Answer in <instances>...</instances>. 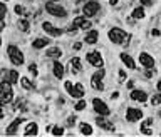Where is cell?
<instances>
[{"mask_svg":"<svg viewBox=\"0 0 161 137\" xmlns=\"http://www.w3.org/2000/svg\"><path fill=\"white\" fill-rule=\"evenodd\" d=\"M74 122H76V117H69V120H67V126H74Z\"/></svg>","mask_w":161,"mask_h":137,"instance_id":"8d00e7d4","label":"cell"},{"mask_svg":"<svg viewBox=\"0 0 161 137\" xmlns=\"http://www.w3.org/2000/svg\"><path fill=\"white\" fill-rule=\"evenodd\" d=\"M143 117V112L139 109H134V107H131V109H127V114H126V119L129 120V122H136V120H139Z\"/></svg>","mask_w":161,"mask_h":137,"instance_id":"9c48e42d","label":"cell"},{"mask_svg":"<svg viewBox=\"0 0 161 137\" xmlns=\"http://www.w3.org/2000/svg\"><path fill=\"white\" fill-rule=\"evenodd\" d=\"M22 122V119H17V120H14V122L10 124L9 127H7V135H15V132H17V127H19V124Z\"/></svg>","mask_w":161,"mask_h":137,"instance_id":"ac0fdd59","label":"cell"},{"mask_svg":"<svg viewBox=\"0 0 161 137\" xmlns=\"http://www.w3.org/2000/svg\"><path fill=\"white\" fill-rule=\"evenodd\" d=\"M37 134H39V129H37V124H34V122H32V124H29V126L25 127V132H24V135H37Z\"/></svg>","mask_w":161,"mask_h":137,"instance_id":"e0dca14e","label":"cell"},{"mask_svg":"<svg viewBox=\"0 0 161 137\" xmlns=\"http://www.w3.org/2000/svg\"><path fill=\"white\" fill-rule=\"evenodd\" d=\"M97 37H99L97 30H89L87 35H86V42H87V44H96L97 42Z\"/></svg>","mask_w":161,"mask_h":137,"instance_id":"d6986e66","label":"cell"},{"mask_svg":"<svg viewBox=\"0 0 161 137\" xmlns=\"http://www.w3.org/2000/svg\"><path fill=\"white\" fill-rule=\"evenodd\" d=\"M151 122H153V120H151V119H148V120H144V122H143V126H141V127H150V126H151Z\"/></svg>","mask_w":161,"mask_h":137,"instance_id":"d590c367","label":"cell"},{"mask_svg":"<svg viewBox=\"0 0 161 137\" xmlns=\"http://www.w3.org/2000/svg\"><path fill=\"white\" fill-rule=\"evenodd\" d=\"M109 39H111V42H114V44H127L129 35H127L124 30L114 27V28H111V30H109Z\"/></svg>","mask_w":161,"mask_h":137,"instance_id":"6da1fadb","label":"cell"},{"mask_svg":"<svg viewBox=\"0 0 161 137\" xmlns=\"http://www.w3.org/2000/svg\"><path fill=\"white\" fill-rule=\"evenodd\" d=\"M3 27H5V24H3L2 20H0V30H3Z\"/></svg>","mask_w":161,"mask_h":137,"instance_id":"ab89813d","label":"cell"},{"mask_svg":"<svg viewBox=\"0 0 161 137\" xmlns=\"http://www.w3.org/2000/svg\"><path fill=\"white\" fill-rule=\"evenodd\" d=\"M7 54H9V59L12 60V64H15V65H22L24 64V55H22V52L19 50V47H15V45H9Z\"/></svg>","mask_w":161,"mask_h":137,"instance_id":"7a4b0ae2","label":"cell"},{"mask_svg":"<svg viewBox=\"0 0 161 137\" xmlns=\"http://www.w3.org/2000/svg\"><path fill=\"white\" fill-rule=\"evenodd\" d=\"M81 134L91 135V134H92V127H91L89 124H81Z\"/></svg>","mask_w":161,"mask_h":137,"instance_id":"7402d4cb","label":"cell"},{"mask_svg":"<svg viewBox=\"0 0 161 137\" xmlns=\"http://www.w3.org/2000/svg\"><path fill=\"white\" fill-rule=\"evenodd\" d=\"M3 2H7V0H3Z\"/></svg>","mask_w":161,"mask_h":137,"instance_id":"bcb514c9","label":"cell"},{"mask_svg":"<svg viewBox=\"0 0 161 137\" xmlns=\"http://www.w3.org/2000/svg\"><path fill=\"white\" fill-rule=\"evenodd\" d=\"M159 104H161V94L154 95V97L151 99V105H159Z\"/></svg>","mask_w":161,"mask_h":137,"instance_id":"f1b7e54d","label":"cell"},{"mask_svg":"<svg viewBox=\"0 0 161 137\" xmlns=\"http://www.w3.org/2000/svg\"><path fill=\"white\" fill-rule=\"evenodd\" d=\"M158 89H159V90H161V80H159V82H158Z\"/></svg>","mask_w":161,"mask_h":137,"instance_id":"b9f144b4","label":"cell"},{"mask_svg":"<svg viewBox=\"0 0 161 137\" xmlns=\"http://www.w3.org/2000/svg\"><path fill=\"white\" fill-rule=\"evenodd\" d=\"M44 30L47 32V34H51L52 37H60V34H62V30L60 28H57V27H54L51 22H44Z\"/></svg>","mask_w":161,"mask_h":137,"instance_id":"30bf717a","label":"cell"},{"mask_svg":"<svg viewBox=\"0 0 161 137\" xmlns=\"http://www.w3.org/2000/svg\"><path fill=\"white\" fill-rule=\"evenodd\" d=\"M133 17L134 19H143L144 17V9L143 7H138V9L133 10Z\"/></svg>","mask_w":161,"mask_h":137,"instance_id":"cb8c5ba5","label":"cell"},{"mask_svg":"<svg viewBox=\"0 0 161 137\" xmlns=\"http://www.w3.org/2000/svg\"><path fill=\"white\" fill-rule=\"evenodd\" d=\"M92 105H94V110H96L99 115H109V107H107V104H104L101 99H94Z\"/></svg>","mask_w":161,"mask_h":137,"instance_id":"8992f818","label":"cell"},{"mask_svg":"<svg viewBox=\"0 0 161 137\" xmlns=\"http://www.w3.org/2000/svg\"><path fill=\"white\" fill-rule=\"evenodd\" d=\"M82 10H84V15H86V17H94V15L99 12V3L94 2V0H91V2H87V3L84 5V9H82Z\"/></svg>","mask_w":161,"mask_h":137,"instance_id":"5b68a950","label":"cell"},{"mask_svg":"<svg viewBox=\"0 0 161 137\" xmlns=\"http://www.w3.org/2000/svg\"><path fill=\"white\" fill-rule=\"evenodd\" d=\"M17 24H19V28L22 32H27L29 30V22H27V20H19Z\"/></svg>","mask_w":161,"mask_h":137,"instance_id":"83f0119b","label":"cell"},{"mask_svg":"<svg viewBox=\"0 0 161 137\" xmlns=\"http://www.w3.org/2000/svg\"><path fill=\"white\" fill-rule=\"evenodd\" d=\"M45 10H47L51 15H56V17H65V15H67V12H65L60 5H57L56 2H47Z\"/></svg>","mask_w":161,"mask_h":137,"instance_id":"277c9868","label":"cell"},{"mask_svg":"<svg viewBox=\"0 0 161 137\" xmlns=\"http://www.w3.org/2000/svg\"><path fill=\"white\" fill-rule=\"evenodd\" d=\"M96 122H97V126H99V127H102L104 131H109V132H113V131H114V126L109 122V120H106V119H104V115L97 117V119H96Z\"/></svg>","mask_w":161,"mask_h":137,"instance_id":"4fadbf2b","label":"cell"},{"mask_svg":"<svg viewBox=\"0 0 161 137\" xmlns=\"http://www.w3.org/2000/svg\"><path fill=\"white\" fill-rule=\"evenodd\" d=\"M22 85H24V89H29V90H34V85H32V82L29 80L27 77H24V79H22Z\"/></svg>","mask_w":161,"mask_h":137,"instance_id":"4316f807","label":"cell"},{"mask_svg":"<svg viewBox=\"0 0 161 137\" xmlns=\"http://www.w3.org/2000/svg\"><path fill=\"white\" fill-rule=\"evenodd\" d=\"M74 27L76 28H84V30H89L91 28V20H87L86 17H77L74 20Z\"/></svg>","mask_w":161,"mask_h":137,"instance_id":"8fae6325","label":"cell"},{"mask_svg":"<svg viewBox=\"0 0 161 137\" xmlns=\"http://www.w3.org/2000/svg\"><path fill=\"white\" fill-rule=\"evenodd\" d=\"M5 14H7V7H5V3H0V20L5 17Z\"/></svg>","mask_w":161,"mask_h":137,"instance_id":"f546056e","label":"cell"},{"mask_svg":"<svg viewBox=\"0 0 161 137\" xmlns=\"http://www.w3.org/2000/svg\"><path fill=\"white\" fill-rule=\"evenodd\" d=\"M0 95H2L3 102H10L14 99V92H12V82L10 80H3L0 84Z\"/></svg>","mask_w":161,"mask_h":137,"instance_id":"3957f363","label":"cell"},{"mask_svg":"<svg viewBox=\"0 0 161 137\" xmlns=\"http://www.w3.org/2000/svg\"><path fill=\"white\" fill-rule=\"evenodd\" d=\"M60 54H62V52H60L59 49H51V50H47V55L49 57H54V59H59Z\"/></svg>","mask_w":161,"mask_h":137,"instance_id":"d4e9b609","label":"cell"},{"mask_svg":"<svg viewBox=\"0 0 161 137\" xmlns=\"http://www.w3.org/2000/svg\"><path fill=\"white\" fill-rule=\"evenodd\" d=\"M9 80L12 82V84H15V82L19 80V72L17 70H10L9 72Z\"/></svg>","mask_w":161,"mask_h":137,"instance_id":"484cf974","label":"cell"},{"mask_svg":"<svg viewBox=\"0 0 161 137\" xmlns=\"http://www.w3.org/2000/svg\"><path fill=\"white\" fill-rule=\"evenodd\" d=\"M29 69H30V72L34 74V75H37V67H35V64H30V67H29Z\"/></svg>","mask_w":161,"mask_h":137,"instance_id":"e575fe53","label":"cell"},{"mask_svg":"<svg viewBox=\"0 0 161 137\" xmlns=\"http://www.w3.org/2000/svg\"><path fill=\"white\" fill-rule=\"evenodd\" d=\"M49 2H59V0H49Z\"/></svg>","mask_w":161,"mask_h":137,"instance_id":"7bdbcfd3","label":"cell"},{"mask_svg":"<svg viewBox=\"0 0 161 137\" xmlns=\"http://www.w3.org/2000/svg\"><path fill=\"white\" fill-rule=\"evenodd\" d=\"M69 94L72 95V97H76V99H81L82 95H84V87H82L81 84H77V85H74L71 90H69Z\"/></svg>","mask_w":161,"mask_h":137,"instance_id":"5bb4252c","label":"cell"},{"mask_svg":"<svg viewBox=\"0 0 161 137\" xmlns=\"http://www.w3.org/2000/svg\"><path fill=\"white\" fill-rule=\"evenodd\" d=\"M54 75L57 79H62L64 77V65L60 64V62H54Z\"/></svg>","mask_w":161,"mask_h":137,"instance_id":"2e32d148","label":"cell"},{"mask_svg":"<svg viewBox=\"0 0 161 137\" xmlns=\"http://www.w3.org/2000/svg\"><path fill=\"white\" fill-rule=\"evenodd\" d=\"M102 77H104V70H99L97 74H94L92 79H91V85L97 90H102L104 85H102Z\"/></svg>","mask_w":161,"mask_h":137,"instance_id":"52a82bcc","label":"cell"},{"mask_svg":"<svg viewBox=\"0 0 161 137\" xmlns=\"http://www.w3.org/2000/svg\"><path fill=\"white\" fill-rule=\"evenodd\" d=\"M72 87H74V85L71 84V82H65V90H71Z\"/></svg>","mask_w":161,"mask_h":137,"instance_id":"74e56055","label":"cell"},{"mask_svg":"<svg viewBox=\"0 0 161 137\" xmlns=\"http://www.w3.org/2000/svg\"><path fill=\"white\" fill-rule=\"evenodd\" d=\"M141 3H143V5H150L151 0H141Z\"/></svg>","mask_w":161,"mask_h":137,"instance_id":"f35d334b","label":"cell"},{"mask_svg":"<svg viewBox=\"0 0 161 137\" xmlns=\"http://www.w3.org/2000/svg\"><path fill=\"white\" fill-rule=\"evenodd\" d=\"M121 60L126 64V67H129V69H134V60L131 59L127 54H121Z\"/></svg>","mask_w":161,"mask_h":137,"instance_id":"ffe728a7","label":"cell"},{"mask_svg":"<svg viewBox=\"0 0 161 137\" xmlns=\"http://www.w3.org/2000/svg\"><path fill=\"white\" fill-rule=\"evenodd\" d=\"M109 3H111V5H116V3H118V0H109Z\"/></svg>","mask_w":161,"mask_h":137,"instance_id":"60d3db41","label":"cell"},{"mask_svg":"<svg viewBox=\"0 0 161 137\" xmlns=\"http://www.w3.org/2000/svg\"><path fill=\"white\" fill-rule=\"evenodd\" d=\"M123 80H126V72L124 70H119V82H123Z\"/></svg>","mask_w":161,"mask_h":137,"instance_id":"836d02e7","label":"cell"},{"mask_svg":"<svg viewBox=\"0 0 161 137\" xmlns=\"http://www.w3.org/2000/svg\"><path fill=\"white\" fill-rule=\"evenodd\" d=\"M34 49H42V47H45V45H49V40L47 39H37V40H34Z\"/></svg>","mask_w":161,"mask_h":137,"instance_id":"44dd1931","label":"cell"},{"mask_svg":"<svg viewBox=\"0 0 161 137\" xmlns=\"http://www.w3.org/2000/svg\"><path fill=\"white\" fill-rule=\"evenodd\" d=\"M84 107H86V102L84 101H79L76 104V110H84Z\"/></svg>","mask_w":161,"mask_h":137,"instance_id":"d6a6232c","label":"cell"},{"mask_svg":"<svg viewBox=\"0 0 161 137\" xmlns=\"http://www.w3.org/2000/svg\"><path fill=\"white\" fill-rule=\"evenodd\" d=\"M87 60H89V64L94 65V67H102V64H104L99 52H89L87 54Z\"/></svg>","mask_w":161,"mask_h":137,"instance_id":"ba28073f","label":"cell"},{"mask_svg":"<svg viewBox=\"0 0 161 137\" xmlns=\"http://www.w3.org/2000/svg\"><path fill=\"white\" fill-rule=\"evenodd\" d=\"M15 14H17V15H24V14H25V9H24L22 5H15Z\"/></svg>","mask_w":161,"mask_h":137,"instance_id":"4dcf8cb0","label":"cell"},{"mask_svg":"<svg viewBox=\"0 0 161 137\" xmlns=\"http://www.w3.org/2000/svg\"><path fill=\"white\" fill-rule=\"evenodd\" d=\"M71 64H72V70H74V72H81V60L79 59H77V57H74V59L71 60Z\"/></svg>","mask_w":161,"mask_h":137,"instance_id":"603a6c76","label":"cell"},{"mask_svg":"<svg viewBox=\"0 0 161 137\" xmlns=\"http://www.w3.org/2000/svg\"><path fill=\"white\" fill-rule=\"evenodd\" d=\"M0 45H2V37H0Z\"/></svg>","mask_w":161,"mask_h":137,"instance_id":"f6af8a7d","label":"cell"},{"mask_svg":"<svg viewBox=\"0 0 161 137\" xmlns=\"http://www.w3.org/2000/svg\"><path fill=\"white\" fill-rule=\"evenodd\" d=\"M76 2H84V0H76Z\"/></svg>","mask_w":161,"mask_h":137,"instance_id":"ee69618b","label":"cell"},{"mask_svg":"<svg viewBox=\"0 0 161 137\" xmlns=\"http://www.w3.org/2000/svg\"><path fill=\"white\" fill-rule=\"evenodd\" d=\"M139 62H141L146 69H153V67H154V59H153L151 55H148V54H141V55H139Z\"/></svg>","mask_w":161,"mask_h":137,"instance_id":"7c38bea8","label":"cell"},{"mask_svg":"<svg viewBox=\"0 0 161 137\" xmlns=\"http://www.w3.org/2000/svg\"><path fill=\"white\" fill-rule=\"evenodd\" d=\"M52 134H54V135H62V134H64V129H60V127H54Z\"/></svg>","mask_w":161,"mask_h":137,"instance_id":"1f68e13d","label":"cell"},{"mask_svg":"<svg viewBox=\"0 0 161 137\" xmlns=\"http://www.w3.org/2000/svg\"><path fill=\"white\" fill-rule=\"evenodd\" d=\"M131 99H133V101H139V102H146L148 95L144 94L143 90H133V92H131Z\"/></svg>","mask_w":161,"mask_h":137,"instance_id":"9a60e30c","label":"cell"}]
</instances>
